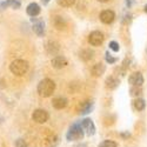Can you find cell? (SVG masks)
I'll list each match as a JSON object with an SVG mask.
<instances>
[{
    "mask_svg": "<svg viewBox=\"0 0 147 147\" xmlns=\"http://www.w3.org/2000/svg\"><path fill=\"white\" fill-rule=\"evenodd\" d=\"M140 93H141V90L138 88V87H133V88L131 90V94H132V95H138V94H140Z\"/></svg>",
    "mask_w": 147,
    "mask_h": 147,
    "instance_id": "obj_27",
    "label": "cell"
},
{
    "mask_svg": "<svg viewBox=\"0 0 147 147\" xmlns=\"http://www.w3.org/2000/svg\"><path fill=\"white\" fill-rule=\"evenodd\" d=\"M58 142H59V140H58V137L57 136H51L50 138L46 139V145L48 147H55Z\"/></svg>",
    "mask_w": 147,
    "mask_h": 147,
    "instance_id": "obj_21",
    "label": "cell"
},
{
    "mask_svg": "<svg viewBox=\"0 0 147 147\" xmlns=\"http://www.w3.org/2000/svg\"><path fill=\"white\" fill-rule=\"evenodd\" d=\"M81 127H82V129L87 133V136H93V134L95 133V126H94V124H93V121L91 120V119H88V118H86V119H84L82 121H81Z\"/></svg>",
    "mask_w": 147,
    "mask_h": 147,
    "instance_id": "obj_7",
    "label": "cell"
},
{
    "mask_svg": "<svg viewBox=\"0 0 147 147\" xmlns=\"http://www.w3.org/2000/svg\"><path fill=\"white\" fill-rule=\"evenodd\" d=\"M55 90V84L53 80L51 79H42L39 85H38V93L40 94V96H44V98H48L53 94Z\"/></svg>",
    "mask_w": 147,
    "mask_h": 147,
    "instance_id": "obj_1",
    "label": "cell"
},
{
    "mask_svg": "<svg viewBox=\"0 0 147 147\" xmlns=\"http://www.w3.org/2000/svg\"><path fill=\"white\" fill-rule=\"evenodd\" d=\"M133 105H134V108L137 109V111H144L145 107H146V102L144 99H140V98H138V99H136L133 101Z\"/></svg>",
    "mask_w": 147,
    "mask_h": 147,
    "instance_id": "obj_20",
    "label": "cell"
},
{
    "mask_svg": "<svg viewBox=\"0 0 147 147\" xmlns=\"http://www.w3.org/2000/svg\"><path fill=\"white\" fill-rule=\"evenodd\" d=\"M20 1L18 0H7V1H3L0 3V9H4L6 7H12V8H19L20 7Z\"/></svg>",
    "mask_w": 147,
    "mask_h": 147,
    "instance_id": "obj_16",
    "label": "cell"
},
{
    "mask_svg": "<svg viewBox=\"0 0 147 147\" xmlns=\"http://www.w3.org/2000/svg\"><path fill=\"white\" fill-rule=\"evenodd\" d=\"M126 5H127L128 7H131V5H132V0H126Z\"/></svg>",
    "mask_w": 147,
    "mask_h": 147,
    "instance_id": "obj_28",
    "label": "cell"
},
{
    "mask_svg": "<svg viewBox=\"0 0 147 147\" xmlns=\"http://www.w3.org/2000/svg\"><path fill=\"white\" fill-rule=\"evenodd\" d=\"M145 12H146V13H147V4L145 5Z\"/></svg>",
    "mask_w": 147,
    "mask_h": 147,
    "instance_id": "obj_32",
    "label": "cell"
},
{
    "mask_svg": "<svg viewBox=\"0 0 147 147\" xmlns=\"http://www.w3.org/2000/svg\"><path fill=\"white\" fill-rule=\"evenodd\" d=\"M92 108H93V102L92 101H90V100L85 101L79 106V113L80 114H87L92 111Z\"/></svg>",
    "mask_w": 147,
    "mask_h": 147,
    "instance_id": "obj_15",
    "label": "cell"
},
{
    "mask_svg": "<svg viewBox=\"0 0 147 147\" xmlns=\"http://www.w3.org/2000/svg\"><path fill=\"white\" fill-rule=\"evenodd\" d=\"M32 21L34 22L33 24V31H34V33L35 34H38L39 36H42L44 34H45V24H44V21L42 20H33L32 19Z\"/></svg>",
    "mask_w": 147,
    "mask_h": 147,
    "instance_id": "obj_10",
    "label": "cell"
},
{
    "mask_svg": "<svg viewBox=\"0 0 147 147\" xmlns=\"http://www.w3.org/2000/svg\"><path fill=\"white\" fill-rule=\"evenodd\" d=\"M16 147H27V145H26V142L24 141V140L19 139V140H17V142H16Z\"/></svg>",
    "mask_w": 147,
    "mask_h": 147,
    "instance_id": "obj_26",
    "label": "cell"
},
{
    "mask_svg": "<svg viewBox=\"0 0 147 147\" xmlns=\"http://www.w3.org/2000/svg\"><path fill=\"white\" fill-rule=\"evenodd\" d=\"M57 3L63 7H71L76 4V0H57Z\"/></svg>",
    "mask_w": 147,
    "mask_h": 147,
    "instance_id": "obj_22",
    "label": "cell"
},
{
    "mask_svg": "<svg viewBox=\"0 0 147 147\" xmlns=\"http://www.w3.org/2000/svg\"><path fill=\"white\" fill-rule=\"evenodd\" d=\"M80 58L82 59V60H85V61H88V60H91V59H93V55H94V52L93 51H91V50H82V51H80Z\"/></svg>",
    "mask_w": 147,
    "mask_h": 147,
    "instance_id": "obj_19",
    "label": "cell"
},
{
    "mask_svg": "<svg viewBox=\"0 0 147 147\" xmlns=\"http://www.w3.org/2000/svg\"><path fill=\"white\" fill-rule=\"evenodd\" d=\"M128 82L131 85H133L134 87H140L141 85L144 84V77H142V74L140 72H134L129 76Z\"/></svg>",
    "mask_w": 147,
    "mask_h": 147,
    "instance_id": "obj_6",
    "label": "cell"
},
{
    "mask_svg": "<svg viewBox=\"0 0 147 147\" xmlns=\"http://www.w3.org/2000/svg\"><path fill=\"white\" fill-rule=\"evenodd\" d=\"M114 19H115V13L111 9L102 11L100 13V20L104 24H112L114 21Z\"/></svg>",
    "mask_w": 147,
    "mask_h": 147,
    "instance_id": "obj_8",
    "label": "cell"
},
{
    "mask_svg": "<svg viewBox=\"0 0 147 147\" xmlns=\"http://www.w3.org/2000/svg\"><path fill=\"white\" fill-rule=\"evenodd\" d=\"M41 1H42V4H44V5H46V4L50 3V0H41Z\"/></svg>",
    "mask_w": 147,
    "mask_h": 147,
    "instance_id": "obj_29",
    "label": "cell"
},
{
    "mask_svg": "<svg viewBox=\"0 0 147 147\" xmlns=\"http://www.w3.org/2000/svg\"><path fill=\"white\" fill-rule=\"evenodd\" d=\"M105 69H106V67H105L104 64L98 63V64H95V65L92 66V68H91V74H92L93 77H101L104 73H105Z\"/></svg>",
    "mask_w": 147,
    "mask_h": 147,
    "instance_id": "obj_11",
    "label": "cell"
},
{
    "mask_svg": "<svg viewBox=\"0 0 147 147\" xmlns=\"http://www.w3.org/2000/svg\"><path fill=\"white\" fill-rule=\"evenodd\" d=\"M9 71L16 76H24L28 71V63L25 60L17 59L9 65Z\"/></svg>",
    "mask_w": 147,
    "mask_h": 147,
    "instance_id": "obj_2",
    "label": "cell"
},
{
    "mask_svg": "<svg viewBox=\"0 0 147 147\" xmlns=\"http://www.w3.org/2000/svg\"><path fill=\"white\" fill-rule=\"evenodd\" d=\"M106 61H107V63H109V64H114L115 61H117V59L113 58V57H111V54L107 52V53H106Z\"/></svg>",
    "mask_w": 147,
    "mask_h": 147,
    "instance_id": "obj_25",
    "label": "cell"
},
{
    "mask_svg": "<svg viewBox=\"0 0 147 147\" xmlns=\"http://www.w3.org/2000/svg\"><path fill=\"white\" fill-rule=\"evenodd\" d=\"M53 25H54V27H55L57 30L63 31V30L66 28L67 24H66V20H65L63 17L57 16V17H54V19H53Z\"/></svg>",
    "mask_w": 147,
    "mask_h": 147,
    "instance_id": "obj_13",
    "label": "cell"
},
{
    "mask_svg": "<svg viewBox=\"0 0 147 147\" xmlns=\"http://www.w3.org/2000/svg\"><path fill=\"white\" fill-rule=\"evenodd\" d=\"M66 138L68 141H78V140H82L84 138V129L81 127L80 124H73L67 134H66Z\"/></svg>",
    "mask_w": 147,
    "mask_h": 147,
    "instance_id": "obj_3",
    "label": "cell"
},
{
    "mask_svg": "<svg viewBox=\"0 0 147 147\" xmlns=\"http://www.w3.org/2000/svg\"><path fill=\"white\" fill-rule=\"evenodd\" d=\"M98 147H118V145H117V142H114L112 140H104L102 142L99 144Z\"/></svg>",
    "mask_w": 147,
    "mask_h": 147,
    "instance_id": "obj_23",
    "label": "cell"
},
{
    "mask_svg": "<svg viewBox=\"0 0 147 147\" xmlns=\"http://www.w3.org/2000/svg\"><path fill=\"white\" fill-rule=\"evenodd\" d=\"M45 48H46V51L50 54H57L60 47H59V44L55 42V41H48L45 45Z\"/></svg>",
    "mask_w": 147,
    "mask_h": 147,
    "instance_id": "obj_17",
    "label": "cell"
},
{
    "mask_svg": "<svg viewBox=\"0 0 147 147\" xmlns=\"http://www.w3.org/2000/svg\"><path fill=\"white\" fill-rule=\"evenodd\" d=\"M98 1H100V3H106V1H108V0H98Z\"/></svg>",
    "mask_w": 147,
    "mask_h": 147,
    "instance_id": "obj_31",
    "label": "cell"
},
{
    "mask_svg": "<svg viewBox=\"0 0 147 147\" xmlns=\"http://www.w3.org/2000/svg\"><path fill=\"white\" fill-rule=\"evenodd\" d=\"M48 113L45 111V109H35V111L33 112L32 114V119L35 121V122H38V124H45V122L48 120Z\"/></svg>",
    "mask_w": 147,
    "mask_h": 147,
    "instance_id": "obj_5",
    "label": "cell"
},
{
    "mask_svg": "<svg viewBox=\"0 0 147 147\" xmlns=\"http://www.w3.org/2000/svg\"><path fill=\"white\" fill-rule=\"evenodd\" d=\"M109 48H111L112 51H114V52H118L120 50V46H119V44L117 41H111L109 42Z\"/></svg>",
    "mask_w": 147,
    "mask_h": 147,
    "instance_id": "obj_24",
    "label": "cell"
},
{
    "mask_svg": "<svg viewBox=\"0 0 147 147\" xmlns=\"http://www.w3.org/2000/svg\"><path fill=\"white\" fill-rule=\"evenodd\" d=\"M51 64H52V66H53L54 68L60 69V68L66 67L68 63H67V59H66L65 57H63V55H57V57H54V58L52 59Z\"/></svg>",
    "mask_w": 147,
    "mask_h": 147,
    "instance_id": "obj_9",
    "label": "cell"
},
{
    "mask_svg": "<svg viewBox=\"0 0 147 147\" xmlns=\"http://www.w3.org/2000/svg\"><path fill=\"white\" fill-rule=\"evenodd\" d=\"M88 42L92 46H100L104 42V34L99 31H93L88 35Z\"/></svg>",
    "mask_w": 147,
    "mask_h": 147,
    "instance_id": "obj_4",
    "label": "cell"
},
{
    "mask_svg": "<svg viewBox=\"0 0 147 147\" xmlns=\"http://www.w3.org/2000/svg\"><path fill=\"white\" fill-rule=\"evenodd\" d=\"M68 101L66 98H63V96H58V98H54V99L52 100V106L57 109H63L67 106Z\"/></svg>",
    "mask_w": 147,
    "mask_h": 147,
    "instance_id": "obj_12",
    "label": "cell"
},
{
    "mask_svg": "<svg viewBox=\"0 0 147 147\" xmlns=\"http://www.w3.org/2000/svg\"><path fill=\"white\" fill-rule=\"evenodd\" d=\"M105 84H106V87H107V88H109V90H114V88H117V87L119 86L120 81H119V79L115 78V77H108V78L106 79Z\"/></svg>",
    "mask_w": 147,
    "mask_h": 147,
    "instance_id": "obj_18",
    "label": "cell"
},
{
    "mask_svg": "<svg viewBox=\"0 0 147 147\" xmlns=\"http://www.w3.org/2000/svg\"><path fill=\"white\" fill-rule=\"evenodd\" d=\"M26 12H27V14L31 16V17H36L40 13V6L38 4H35V3H32L27 6Z\"/></svg>",
    "mask_w": 147,
    "mask_h": 147,
    "instance_id": "obj_14",
    "label": "cell"
},
{
    "mask_svg": "<svg viewBox=\"0 0 147 147\" xmlns=\"http://www.w3.org/2000/svg\"><path fill=\"white\" fill-rule=\"evenodd\" d=\"M77 147H86V144H82V145H79V146H77Z\"/></svg>",
    "mask_w": 147,
    "mask_h": 147,
    "instance_id": "obj_30",
    "label": "cell"
}]
</instances>
